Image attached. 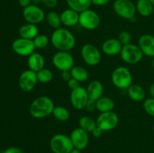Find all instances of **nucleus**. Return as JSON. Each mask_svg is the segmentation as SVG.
<instances>
[{
    "label": "nucleus",
    "mask_w": 154,
    "mask_h": 153,
    "mask_svg": "<svg viewBox=\"0 0 154 153\" xmlns=\"http://www.w3.org/2000/svg\"><path fill=\"white\" fill-rule=\"evenodd\" d=\"M51 43L58 51H68L74 49L76 44L75 35L65 28L54 29L51 37Z\"/></svg>",
    "instance_id": "1"
},
{
    "label": "nucleus",
    "mask_w": 154,
    "mask_h": 153,
    "mask_svg": "<svg viewBox=\"0 0 154 153\" xmlns=\"http://www.w3.org/2000/svg\"><path fill=\"white\" fill-rule=\"evenodd\" d=\"M55 105L51 98L39 96L36 98L29 106V113L35 118H43L51 115Z\"/></svg>",
    "instance_id": "2"
},
{
    "label": "nucleus",
    "mask_w": 154,
    "mask_h": 153,
    "mask_svg": "<svg viewBox=\"0 0 154 153\" xmlns=\"http://www.w3.org/2000/svg\"><path fill=\"white\" fill-rule=\"evenodd\" d=\"M113 85L120 89H127L132 84V75L130 70L124 66L116 68L111 74Z\"/></svg>",
    "instance_id": "3"
},
{
    "label": "nucleus",
    "mask_w": 154,
    "mask_h": 153,
    "mask_svg": "<svg viewBox=\"0 0 154 153\" xmlns=\"http://www.w3.org/2000/svg\"><path fill=\"white\" fill-rule=\"evenodd\" d=\"M50 147L54 153H70L75 148L70 136L64 134L54 135L50 140Z\"/></svg>",
    "instance_id": "4"
},
{
    "label": "nucleus",
    "mask_w": 154,
    "mask_h": 153,
    "mask_svg": "<svg viewBox=\"0 0 154 153\" xmlns=\"http://www.w3.org/2000/svg\"><path fill=\"white\" fill-rule=\"evenodd\" d=\"M113 9L117 16L132 20L136 14V6L131 0H114Z\"/></svg>",
    "instance_id": "5"
},
{
    "label": "nucleus",
    "mask_w": 154,
    "mask_h": 153,
    "mask_svg": "<svg viewBox=\"0 0 154 153\" xmlns=\"http://www.w3.org/2000/svg\"><path fill=\"white\" fill-rule=\"evenodd\" d=\"M120 55L124 62L132 64L141 62L144 56V53L138 45L132 43L123 46Z\"/></svg>",
    "instance_id": "6"
},
{
    "label": "nucleus",
    "mask_w": 154,
    "mask_h": 153,
    "mask_svg": "<svg viewBox=\"0 0 154 153\" xmlns=\"http://www.w3.org/2000/svg\"><path fill=\"white\" fill-rule=\"evenodd\" d=\"M81 55L84 62L90 66H96L102 61L100 50L92 44H86L81 49Z\"/></svg>",
    "instance_id": "7"
},
{
    "label": "nucleus",
    "mask_w": 154,
    "mask_h": 153,
    "mask_svg": "<svg viewBox=\"0 0 154 153\" xmlns=\"http://www.w3.org/2000/svg\"><path fill=\"white\" fill-rule=\"evenodd\" d=\"M100 16L95 10L89 8L79 13L78 24L87 30H94L100 25Z\"/></svg>",
    "instance_id": "8"
},
{
    "label": "nucleus",
    "mask_w": 154,
    "mask_h": 153,
    "mask_svg": "<svg viewBox=\"0 0 154 153\" xmlns=\"http://www.w3.org/2000/svg\"><path fill=\"white\" fill-rule=\"evenodd\" d=\"M52 62L54 67L61 72L71 70L75 66L74 57L68 51H57L53 56Z\"/></svg>",
    "instance_id": "9"
},
{
    "label": "nucleus",
    "mask_w": 154,
    "mask_h": 153,
    "mask_svg": "<svg viewBox=\"0 0 154 153\" xmlns=\"http://www.w3.org/2000/svg\"><path fill=\"white\" fill-rule=\"evenodd\" d=\"M96 124L103 131H109L117 126L119 123V117L114 111L101 112L96 118Z\"/></svg>",
    "instance_id": "10"
},
{
    "label": "nucleus",
    "mask_w": 154,
    "mask_h": 153,
    "mask_svg": "<svg viewBox=\"0 0 154 153\" xmlns=\"http://www.w3.org/2000/svg\"><path fill=\"white\" fill-rule=\"evenodd\" d=\"M45 11L39 5L30 4L28 7L24 8L23 10V16L27 23L37 25L45 19Z\"/></svg>",
    "instance_id": "11"
},
{
    "label": "nucleus",
    "mask_w": 154,
    "mask_h": 153,
    "mask_svg": "<svg viewBox=\"0 0 154 153\" xmlns=\"http://www.w3.org/2000/svg\"><path fill=\"white\" fill-rule=\"evenodd\" d=\"M11 47L15 53L21 56H29L36 49L32 40L20 37L14 40Z\"/></svg>",
    "instance_id": "12"
},
{
    "label": "nucleus",
    "mask_w": 154,
    "mask_h": 153,
    "mask_svg": "<svg viewBox=\"0 0 154 153\" xmlns=\"http://www.w3.org/2000/svg\"><path fill=\"white\" fill-rule=\"evenodd\" d=\"M89 96L87 94V88L83 86H78L75 89L71 91L70 102L75 109L81 110L85 109L86 104L89 100Z\"/></svg>",
    "instance_id": "13"
},
{
    "label": "nucleus",
    "mask_w": 154,
    "mask_h": 153,
    "mask_svg": "<svg viewBox=\"0 0 154 153\" xmlns=\"http://www.w3.org/2000/svg\"><path fill=\"white\" fill-rule=\"evenodd\" d=\"M38 78L36 72L29 70H25L20 74L18 80L19 86L22 91L28 92L35 88L38 83Z\"/></svg>",
    "instance_id": "14"
},
{
    "label": "nucleus",
    "mask_w": 154,
    "mask_h": 153,
    "mask_svg": "<svg viewBox=\"0 0 154 153\" xmlns=\"http://www.w3.org/2000/svg\"><path fill=\"white\" fill-rule=\"evenodd\" d=\"M70 138L72 140L74 148L81 151L87 148L90 140L89 133L80 127L72 130L70 134Z\"/></svg>",
    "instance_id": "15"
},
{
    "label": "nucleus",
    "mask_w": 154,
    "mask_h": 153,
    "mask_svg": "<svg viewBox=\"0 0 154 153\" xmlns=\"http://www.w3.org/2000/svg\"><path fill=\"white\" fill-rule=\"evenodd\" d=\"M138 46L141 50L144 56L154 57V36L152 34H142L138 39Z\"/></svg>",
    "instance_id": "16"
},
{
    "label": "nucleus",
    "mask_w": 154,
    "mask_h": 153,
    "mask_svg": "<svg viewBox=\"0 0 154 153\" xmlns=\"http://www.w3.org/2000/svg\"><path fill=\"white\" fill-rule=\"evenodd\" d=\"M123 45L117 38L107 39L102 46V52L107 56H113L120 54Z\"/></svg>",
    "instance_id": "17"
},
{
    "label": "nucleus",
    "mask_w": 154,
    "mask_h": 153,
    "mask_svg": "<svg viewBox=\"0 0 154 153\" xmlns=\"http://www.w3.org/2000/svg\"><path fill=\"white\" fill-rule=\"evenodd\" d=\"M61 22L66 27H72L78 24L79 13L71 8L65 9L60 14Z\"/></svg>",
    "instance_id": "18"
},
{
    "label": "nucleus",
    "mask_w": 154,
    "mask_h": 153,
    "mask_svg": "<svg viewBox=\"0 0 154 153\" xmlns=\"http://www.w3.org/2000/svg\"><path fill=\"white\" fill-rule=\"evenodd\" d=\"M27 64H28V67L29 70L37 73L38 71H39V70L45 68V58L39 52H34L29 56H28Z\"/></svg>",
    "instance_id": "19"
},
{
    "label": "nucleus",
    "mask_w": 154,
    "mask_h": 153,
    "mask_svg": "<svg viewBox=\"0 0 154 153\" xmlns=\"http://www.w3.org/2000/svg\"><path fill=\"white\" fill-rule=\"evenodd\" d=\"M87 92L89 98L96 101L101 97H102L104 92L103 85L100 81L93 80L87 86Z\"/></svg>",
    "instance_id": "20"
},
{
    "label": "nucleus",
    "mask_w": 154,
    "mask_h": 153,
    "mask_svg": "<svg viewBox=\"0 0 154 153\" xmlns=\"http://www.w3.org/2000/svg\"><path fill=\"white\" fill-rule=\"evenodd\" d=\"M127 93L129 98L135 102H141L145 100V90L141 86L138 84H132L127 88Z\"/></svg>",
    "instance_id": "21"
},
{
    "label": "nucleus",
    "mask_w": 154,
    "mask_h": 153,
    "mask_svg": "<svg viewBox=\"0 0 154 153\" xmlns=\"http://www.w3.org/2000/svg\"><path fill=\"white\" fill-rule=\"evenodd\" d=\"M38 28L37 25L26 23L21 26L19 28V34L20 38L33 40L38 34Z\"/></svg>",
    "instance_id": "22"
},
{
    "label": "nucleus",
    "mask_w": 154,
    "mask_h": 153,
    "mask_svg": "<svg viewBox=\"0 0 154 153\" xmlns=\"http://www.w3.org/2000/svg\"><path fill=\"white\" fill-rule=\"evenodd\" d=\"M136 10L141 16L147 17L153 14L154 5L150 0H137Z\"/></svg>",
    "instance_id": "23"
},
{
    "label": "nucleus",
    "mask_w": 154,
    "mask_h": 153,
    "mask_svg": "<svg viewBox=\"0 0 154 153\" xmlns=\"http://www.w3.org/2000/svg\"><path fill=\"white\" fill-rule=\"evenodd\" d=\"M96 110L100 112H109L113 111L115 106V103L114 100L108 97H101L100 98L96 100Z\"/></svg>",
    "instance_id": "24"
},
{
    "label": "nucleus",
    "mask_w": 154,
    "mask_h": 153,
    "mask_svg": "<svg viewBox=\"0 0 154 153\" xmlns=\"http://www.w3.org/2000/svg\"><path fill=\"white\" fill-rule=\"evenodd\" d=\"M66 3L69 8L78 13L89 9L92 4L91 0H66Z\"/></svg>",
    "instance_id": "25"
},
{
    "label": "nucleus",
    "mask_w": 154,
    "mask_h": 153,
    "mask_svg": "<svg viewBox=\"0 0 154 153\" xmlns=\"http://www.w3.org/2000/svg\"><path fill=\"white\" fill-rule=\"evenodd\" d=\"M72 77L79 82H85L89 78V73L85 68L82 66H74L70 70Z\"/></svg>",
    "instance_id": "26"
},
{
    "label": "nucleus",
    "mask_w": 154,
    "mask_h": 153,
    "mask_svg": "<svg viewBox=\"0 0 154 153\" xmlns=\"http://www.w3.org/2000/svg\"><path fill=\"white\" fill-rule=\"evenodd\" d=\"M45 20L48 25L54 29L60 28V26L62 25L60 14L54 10H51L48 12L45 16Z\"/></svg>",
    "instance_id": "27"
},
{
    "label": "nucleus",
    "mask_w": 154,
    "mask_h": 153,
    "mask_svg": "<svg viewBox=\"0 0 154 153\" xmlns=\"http://www.w3.org/2000/svg\"><path fill=\"white\" fill-rule=\"evenodd\" d=\"M79 126L87 133H92L95 128L97 126L96 121L88 116H84L79 119Z\"/></svg>",
    "instance_id": "28"
},
{
    "label": "nucleus",
    "mask_w": 154,
    "mask_h": 153,
    "mask_svg": "<svg viewBox=\"0 0 154 153\" xmlns=\"http://www.w3.org/2000/svg\"><path fill=\"white\" fill-rule=\"evenodd\" d=\"M52 115L54 118L60 122H66L70 118V112L63 106H55Z\"/></svg>",
    "instance_id": "29"
},
{
    "label": "nucleus",
    "mask_w": 154,
    "mask_h": 153,
    "mask_svg": "<svg viewBox=\"0 0 154 153\" xmlns=\"http://www.w3.org/2000/svg\"><path fill=\"white\" fill-rule=\"evenodd\" d=\"M33 43L36 49H45L51 42V38L45 34H38L34 39Z\"/></svg>",
    "instance_id": "30"
},
{
    "label": "nucleus",
    "mask_w": 154,
    "mask_h": 153,
    "mask_svg": "<svg viewBox=\"0 0 154 153\" xmlns=\"http://www.w3.org/2000/svg\"><path fill=\"white\" fill-rule=\"evenodd\" d=\"M36 74H37L38 81L41 83L44 84L50 82L53 80V77H54L53 72L50 69L45 68L39 70V71H38Z\"/></svg>",
    "instance_id": "31"
},
{
    "label": "nucleus",
    "mask_w": 154,
    "mask_h": 153,
    "mask_svg": "<svg viewBox=\"0 0 154 153\" xmlns=\"http://www.w3.org/2000/svg\"><path fill=\"white\" fill-rule=\"evenodd\" d=\"M143 108L146 113L148 114L150 116L154 117V98H149L145 99L143 104Z\"/></svg>",
    "instance_id": "32"
},
{
    "label": "nucleus",
    "mask_w": 154,
    "mask_h": 153,
    "mask_svg": "<svg viewBox=\"0 0 154 153\" xmlns=\"http://www.w3.org/2000/svg\"><path fill=\"white\" fill-rule=\"evenodd\" d=\"M120 43L122 44L123 46L124 45H127L129 44H131V40H132V35H131L130 32L128 31H122L119 34L118 38H117Z\"/></svg>",
    "instance_id": "33"
},
{
    "label": "nucleus",
    "mask_w": 154,
    "mask_h": 153,
    "mask_svg": "<svg viewBox=\"0 0 154 153\" xmlns=\"http://www.w3.org/2000/svg\"><path fill=\"white\" fill-rule=\"evenodd\" d=\"M42 4L48 8L53 9L58 4V0H42Z\"/></svg>",
    "instance_id": "34"
},
{
    "label": "nucleus",
    "mask_w": 154,
    "mask_h": 153,
    "mask_svg": "<svg viewBox=\"0 0 154 153\" xmlns=\"http://www.w3.org/2000/svg\"><path fill=\"white\" fill-rule=\"evenodd\" d=\"M86 110L90 112H93V111H95L96 110V101L91 99H89V100L87 101V104L85 106Z\"/></svg>",
    "instance_id": "35"
},
{
    "label": "nucleus",
    "mask_w": 154,
    "mask_h": 153,
    "mask_svg": "<svg viewBox=\"0 0 154 153\" xmlns=\"http://www.w3.org/2000/svg\"><path fill=\"white\" fill-rule=\"evenodd\" d=\"M67 83H68V86H69V88H70L71 91L73 89H75V88H78V86H80L79 82H78L77 80L74 79V78H72V77L71 78L69 81H68Z\"/></svg>",
    "instance_id": "36"
},
{
    "label": "nucleus",
    "mask_w": 154,
    "mask_h": 153,
    "mask_svg": "<svg viewBox=\"0 0 154 153\" xmlns=\"http://www.w3.org/2000/svg\"><path fill=\"white\" fill-rule=\"evenodd\" d=\"M2 153H23V151L19 147L12 146L6 148L2 152Z\"/></svg>",
    "instance_id": "37"
},
{
    "label": "nucleus",
    "mask_w": 154,
    "mask_h": 153,
    "mask_svg": "<svg viewBox=\"0 0 154 153\" xmlns=\"http://www.w3.org/2000/svg\"><path fill=\"white\" fill-rule=\"evenodd\" d=\"M103 130H102V129L100 128H99L98 126H96V128H95L94 130L92 131V134H93V136H94V137L96 138H99L102 135V134H103Z\"/></svg>",
    "instance_id": "38"
},
{
    "label": "nucleus",
    "mask_w": 154,
    "mask_h": 153,
    "mask_svg": "<svg viewBox=\"0 0 154 153\" xmlns=\"http://www.w3.org/2000/svg\"><path fill=\"white\" fill-rule=\"evenodd\" d=\"M92 4L96 6H104L108 4L110 0H91Z\"/></svg>",
    "instance_id": "39"
},
{
    "label": "nucleus",
    "mask_w": 154,
    "mask_h": 153,
    "mask_svg": "<svg viewBox=\"0 0 154 153\" xmlns=\"http://www.w3.org/2000/svg\"><path fill=\"white\" fill-rule=\"evenodd\" d=\"M62 79L64 81H68L72 78V74H71L70 70H66V71H63L62 72Z\"/></svg>",
    "instance_id": "40"
},
{
    "label": "nucleus",
    "mask_w": 154,
    "mask_h": 153,
    "mask_svg": "<svg viewBox=\"0 0 154 153\" xmlns=\"http://www.w3.org/2000/svg\"><path fill=\"white\" fill-rule=\"evenodd\" d=\"M32 0H18V3H19L20 6L23 8L32 4Z\"/></svg>",
    "instance_id": "41"
},
{
    "label": "nucleus",
    "mask_w": 154,
    "mask_h": 153,
    "mask_svg": "<svg viewBox=\"0 0 154 153\" xmlns=\"http://www.w3.org/2000/svg\"><path fill=\"white\" fill-rule=\"evenodd\" d=\"M149 93H150V97L154 98V82L150 85V88H149Z\"/></svg>",
    "instance_id": "42"
},
{
    "label": "nucleus",
    "mask_w": 154,
    "mask_h": 153,
    "mask_svg": "<svg viewBox=\"0 0 154 153\" xmlns=\"http://www.w3.org/2000/svg\"><path fill=\"white\" fill-rule=\"evenodd\" d=\"M42 3V0H32V4H35V5H39Z\"/></svg>",
    "instance_id": "43"
},
{
    "label": "nucleus",
    "mask_w": 154,
    "mask_h": 153,
    "mask_svg": "<svg viewBox=\"0 0 154 153\" xmlns=\"http://www.w3.org/2000/svg\"><path fill=\"white\" fill-rule=\"evenodd\" d=\"M70 153H82V152H81V150H78V149H76V148H74V149L72 150V151Z\"/></svg>",
    "instance_id": "44"
},
{
    "label": "nucleus",
    "mask_w": 154,
    "mask_h": 153,
    "mask_svg": "<svg viewBox=\"0 0 154 153\" xmlns=\"http://www.w3.org/2000/svg\"><path fill=\"white\" fill-rule=\"evenodd\" d=\"M152 68L154 70V57H153V59H152Z\"/></svg>",
    "instance_id": "45"
},
{
    "label": "nucleus",
    "mask_w": 154,
    "mask_h": 153,
    "mask_svg": "<svg viewBox=\"0 0 154 153\" xmlns=\"http://www.w3.org/2000/svg\"><path fill=\"white\" fill-rule=\"evenodd\" d=\"M150 2H151L152 4H153L154 5V0H150Z\"/></svg>",
    "instance_id": "46"
},
{
    "label": "nucleus",
    "mask_w": 154,
    "mask_h": 153,
    "mask_svg": "<svg viewBox=\"0 0 154 153\" xmlns=\"http://www.w3.org/2000/svg\"><path fill=\"white\" fill-rule=\"evenodd\" d=\"M153 15L154 16V8H153Z\"/></svg>",
    "instance_id": "47"
}]
</instances>
